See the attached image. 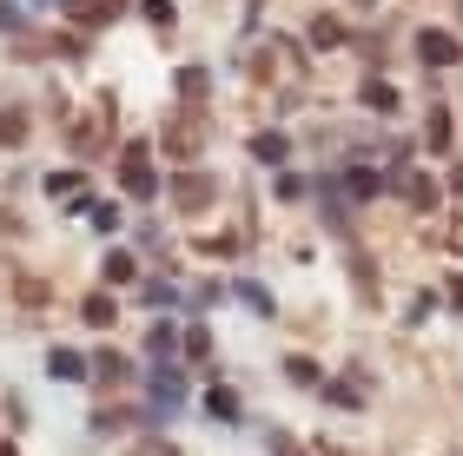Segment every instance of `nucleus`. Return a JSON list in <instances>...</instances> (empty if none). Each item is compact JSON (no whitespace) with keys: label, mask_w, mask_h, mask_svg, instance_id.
Wrapping results in <instances>:
<instances>
[{"label":"nucleus","mask_w":463,"mask_h":456,"mask_svg":"<svg viewBox=\"0 0 463 456\" xmlns=\"http://www.w3.org/2000/svg\"><path fill=\"white\" fill-rule=\"evenodd\" d=\"M119 185H126V199H153V192H159V172H153V153H146V146H126Z\"/></svg>","instance_id":"f257e3e1"},{"label":"nucleus","mask_w":463,"mask_h":456,"mask_svg":"<svg viewBox=\"0 0 463 456\" xmlns=\"http://www.w3.org/2000/svg\"><path fill=\"white\" fill-rule=\"evenodd\" d=\"M173 344H179V330H173V324H153V338H146V350H153L159 364L173 358Z\"/></svg>","instance_id":"2eb2a0df"},{"label":"nucleus","mask_w":463,"mask_h":456,"mask_svg":"<svg viewBox=\"0 0 463 456\" xmlns=\"http://www.w3.org/2000/svg\"><path fill=\"white\" fill-rule=\"evenodd\" d=\"M146 7V20H153V27H173V0H139Z\"/></svg>","instance_id":"5701e85b"},{"label":"nucleus","mask_w":463,"mask_h":456,"mask_svg":"<svg viewBox=\"0 0 463 456\" xmlns=\"http://www.w3.org/2000/svg\"><path fill=\"white\" fill-rule=\"evenodd\" d=\"M239 298H245L251 311H265V318H271V292H265V284H239Z\"/></svg>","instance_id":"4be33fe9"},{"label":"nucleus","mask_w":463,"mask_h":456,"mask_svg":"<svg viewBox=\"0 0 463 456\" xmlns=\"http://www.w3.org/2000/svg\"><path fill=\"white\" fill-rule=\"evenodd\" d=\"M80 318H87V324H99V330H107V324H113V318H119V304H113V298H107V292H93V298H87V304H80Z\"/></svg>","instance_id":"1a4fd4ad"},{"label":"nucleus","mask_w":463,"mask_h":456,"mask_svg":"<svg viewBox=\"0 0 463 456\" xmlns=\"http://www.w3.org/2000/svg\"><path fill=\"white\" fill-rule=\"evenodd\" d=\"M325 397L345 404V410H357V404H364V390H357V384H325Z\"/></svg>","instance_id":"412c9836"},{"label":"nucleus","mask_w":463,"mask_h":456,"mask_svg":"<svg viewBox=\"0 0 463 456\" xmlns=\"http://www.w3.org/2000/svg\"><path fill=\"white\" fill-rule=\"evenodd\" d=\"M205 87H213V79H205V67H179V99H205Z\"/></svg>","instance_id":"f8f14e48"},{"label":"nucleus","mask_w":463,"mask_h":456,"mask_svg":"<svg viewBox=\"0 0 463 456\" xmlns=\"http://www.w3.org/2000/svg\"><path fill=\"white\" fill-rule=\"evenodd\" d=\"M424 146H430V153L450 146V113H444V107H430V119H424Z\"/></svg>","instance_id":"0eeeda50"},{"label":"nucleus","mask_w":463,"mask_h":456,"mask_svg":"<svg viewBox=\"0 0 463 456\" xmlns=\"http://www.w3.org/2000/svg\"><path fill=\"white\" fill-rule=\"evenodd\" d=\"M0 139H27V113H14V107H0Z\"/></svg>","instance_id":"aec40b11"},{"label":"nucleus","mask_w":463,"mask_h":456,"mask_svg":"<svg viewBox=\"0 0 463 456\" xmlns=\"http://www.w3.org/2000/svg\"><path fill=\"white\" fill-rule=\"evenodd\" d=\"M285 133H259V139H251V159H265V165H285Z\"/></svg>","instance_id":"9d476101"},{"label":"nucleus","mask_w":463,"mask_h":456,"mask_svg":"<svg viewBox=\"0 0 463 456\" xmlns=\"http://www.w3.org/2000/svg\"><path fill=\"white\" fill-rule=\"evenodd\" d=\"M173 192H179V205H205V199H213V185H205V179H179Z\"/></svg>","instance_id":"a211bd4d"},{"label":"nucleus","mask_w":463,"mask_h":456,"mask_svg":"<svg viewBox=\"0 0 463 456\" xmlns=\"http://www.w3.org/2000/svg\"><path fill=\"white\" fill-rule=\"evenodd\" d=\"M345 185H351V199H377V185H384V179H377L371 165H351V179H345Z\"/></svg>","instance_id":"ddd939ff"},{"label":"nucleus","mask_w":463,"mask_h":456,"mask_svg":"<svg viewBox=\"0 0 463 456\" xmlns=\"http://www.w3.org/2000/svg\"><path fill=\"white\" fill-rule=\"evenodd\" d=\"M271 456H298V443H291L285 430H271Z\"/></svg>","instance_id":"a878e982"},{"label":"nucleus","mask_w":463,"mask_h":456,"mask_svg":"<svg viewBox=\"0 0 463 456\" xmlns=\"http://www.w3.org/2000/svg\"><path fill=\"white\" fill-rule=\"evenodd\" d=\"M67 14L80 20V27H99V20H119L126 0H67Z\"/></svg>","instance_id":"20e7f679"},{"label":"nucleus","mask_w":463,"mask_h":456,"mask_svg":"<svg viewBox=\"0 0 463 456\" xmlns=\"http://www.w3.org/2000/svg\"><path fill=\"white\" fill-rule=\"evenodd\" d=\"M47 377H53V384H80V377H93V370H87L80 350H53V358H47Z\"/></svg>","instance_id":"39448f33"},{"label":"nucleus","mask_w":463,"mask_h":456,"mask_svg":"<svg viewBox=\"0 0 463 456\" xmlns=\"http://www.w3.org/2000/svg\"><path fill=\"white\" fill-rule=\"evenodd\" d=\"M417 53H424V67H457V60H463L457 33H444V27H424V33H417Z\"/></svg>","instance_id":"7ed1b4c3"},{"label":"nucleus","mask_w":463,"mask_h":456,"mask_svg":"<svg viewBox=\"0 0 463 456\" xmlns=\"http://www.w3.org/2000/svg\"><path fill=\"white\" fill-rule=\"evenodd\" d=\"M0 27H7V33L20 27V7H14V0H0Z\"/></svg>","instance_id":"bb28decb"},{"label":"nucleus","mask_w":463,"mask_h":456,"mask_svg":"<svg viewBox=\"0 0 463 456\" xmlns=\"http://www.w3.org/2000/svg\"><path fill=\"white\" fill-rule=\"evenodd\" d=\"M450 304H457V311H463V278H457V284H450Z\"/></svg>","instance_id":"cd10ccee"},{"label":"nucleus","mask_w":463,"mask_h":456,"mask_svg":"<svg viewBox=\"0 0 463 456\" xmlns=\"http://www.w3.org/2000/svg\"><path fill=\"white\" fill-rule=\"evenodd\" d=\"M285 370H291V377H298V384H318V364H311V358H291Z\"/></svg>","instance_id":"393cba45"},{"label":"nucleus","mask_w":463,"mask_h":456,"mask_svg":"<svg viewBox=\"0 0 463 456\" xmlns=\"http://www.w3.org/2000/svg\"><path fill=\"white\" fill-rule=\"evenodd\" d=\"M205 410H213L219 423H239V397H232V390H219V384L205 390Z\"/></svg>","instance_id":"9b49d317"},{"label":"nucleus","mask_w":463,"mask_h":456,"mask_svg":"<svg viewBox=\"0 0 463 456\" xmlns=\"http://www.w3.org/2000/svg\"><path fill=\"white\" fill-rule=\"evenodd\" d=\"M133 272H139V265L126 258V252H113V258H107V284H133Z\"/></svg>","instance_id":"6ab92c4d"},{"label":"nucleus","mask_w":463,"mask_h":456,"mask_svg":"<svg viewBox=\"0 0 463 456\" xmlns=\"http://www.w3.org/2000/svg\"><path fill=\"white\" fill-rule=\"evenodd\" d=\"M338 40H345V27H338V20H311V47H338Z\"/></svg>","instance_id":"f3484780"},{"label":"nucleus","mask_w":463,"mask_h":456,"mask_svg":"<svg viewBox=\"0 0 463 456\" xmlns=\"http://www.w3.org/2000/svg\"><path fill=\"white\" fill-rule=\"evenodd\" d=\"M364 107L371 113H397V87L391 79H364Z\"/></svg>","instance_id":"6e6552de"},{"label":"nucleus","mask_w":463,"mask_h":456,"mask_svg":"<svg viewBox=\"0 0 463 456\" xmlns=\"http://www.w3.org/2000/svg\"><path fill=\"white\" fill-rule=\"evenodd\" d=\"M93 377L119 384V377H126V358H119V350H99V358H93Z\"/></svg>","instance_id":"dca6fc26"},{"label":"nucleus","mask_w":463,"mask_h":456,"mask_svg":"<svg viewBox=\"0 0 463 456\" xmlns=\"http://www.w3.org/2000/svg\"><path fill=\"white\" fill-rule=\"evenodd\" d=\"M185 358H193V364H205V358H213V330H205V324H193V330H185Z\"/></svg>","instance_id":"4468645a"},{"label":"nucleus","mask_w":463,"mask_h":456,"mask_svg":"<svg viewBox=\"0 0 463 456\" xmlns=\"http://www.w3.org/2000/svg\"><path fill=\"white\" fill-rule=\"evenodd\" d=\"M199 139H205L199 126H165V153H173V159H193V153H199Z\"/></svg>","instance_id":"423d86ee"},{"label":"nucleus","mask_w":463,"mask_h":456,"mask_svg":"<svg viewBox=\"0 0 463 456\" xmlns=\"http://www.w3.org/2000/svg\"><path fill=\"white\" fill-rule=\"evenodd\" d=\"M0 456H20V450H14V443H0Z\"/></svg>","instance_id":"c85d7f7f"},{"label":"nucleus","mask_w":463,"mask_h":456,"mask_svg":"<svg viewBox=\"0 0 463 456\" xmlns=\"http://www.w3.org/2000/svg\"><path fill=\"white\" fill-rule=\"evenodd\" d=\"M391 185L411 199V212H437V205H444V185H437L430 172H404V165H397V172H391Z\"/></svg>","instance_id":"f03ea898"},{"label":"nucleus","mask_w":463,"mask_h":456,"mask_svg":"<svg viewBox=\"0 0 463 456\" xmlns=\"http://www.w3.org/2000/svg\"><path fill=\"white\" fill-rule=\"evenodd\" d=\"M133 456H179V450L165 443V437H146V443H133Z\"/></svg>","instance_id":"b1692460"}]
</instances>
